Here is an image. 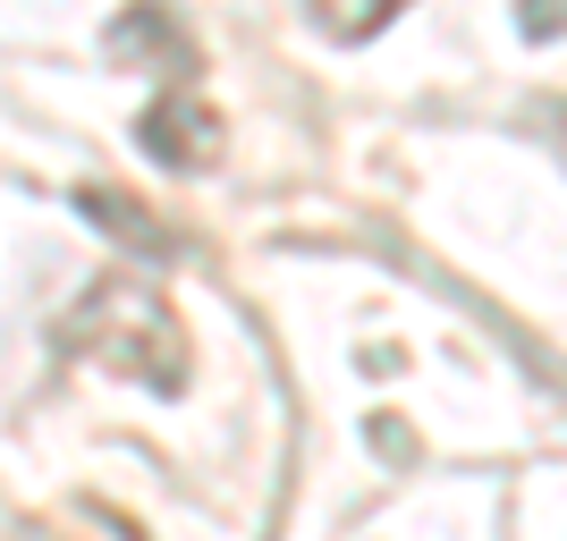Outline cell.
<instances>
[{
	"label": "cell",
	"mask_w": 567,
	"mask_h": 541,
	"mask_svg": "<svg viewBox=\"0 0 567 541\" xmlns=\"http://www.w3.org/2000/svg\"><path fill=\"white\" fill-rule=\"evenodd\" d=\"M525 34H567V0H525Z\"/></svg>",
	"instance_id": "obj_6"
},
{
	"label": "cell",
	"mask_w": 567,
	"mask_h": 541,
	"mask_svg": "<svg viewBox=\"0 0 567 541\" xmlns=\"http://www.w3.org/2000/svg\"><path fill=\"white\" fill-rule=\"evenodd\" d=\"M76 204H85V220H102V229H118V237H136L144 254H169V229H153V220H144L136 204H118L111 187H85Z\"/></svg>",
	"instance_id": "obj_5"
},
{
	"label": "cell",
	"mask_w": 567,
	"mask_h": 541,
	"mask_svg": "<svg viewBox=\"0 0 567 541\" xmlns=\"http://www.w3.org/2000/svg\"><path fill=\"white\" fill-rule=\"evenodd\" d=\"M306 9H313V25H322L331 43H373L406 0H306Z\"/></svg>",
	"instance_id": "obj_4"
},
{
	"label": "cell",
	"mask_w": 567,
	"mask_h": 541,
	"mask_svg": "<svg viewBox=\"0 0 567 541\" xmlns=\"http://www.w3.org/2000/svg\"><path fill=\"white\" fill-rule=\"evenodd\" d=\"M69 347L102 355L111 373L144 381V389H162V398L187 389V330H178V313H169L144 280H127V271L102 280L94 296L69 313Z\"/></svg>",
	"instance_id": "obj_1"
},
{
	"label": "cell",
	"mask_w": 567,
	"mask_h": 541,
	"mask_svg": "<svg viewBox=\"0 0 567 541\" xmlns=\"http://www.w3.org/2000/svg\"><path fill=\"white\" fill-rule=\"evenodd\" d=\"M136 136H144V153H153L162 169H213V162H220V118L204 111V102H195L187 85L153 102Z\"/></svg>",
	"instance_id": "obj_2"
},
{
	"label": "cell",
	"mask_w": 567,
	"mask_h": 541,
	"mask_svg": "<svg viewBox=\"0 0 567 541\" xmlns=\"http://www.w3.org/2000/svg\"><path fill=\"white\" fill-rule=\"evenodd\" d=\"M111 51L127 60V69H136V60H162V69H195L187 34H178V18H169L162 0H136V9L111 25Z\"/></svg>",
	"instance_id": "obj_3"
}]
</instances>
